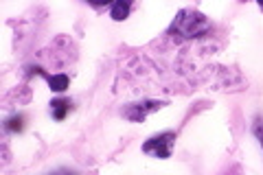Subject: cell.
<instances>
[{"instance_id":"cell-3","label":"cell","mask_w":263,"mask_h":175,"mask_svg":"<svg viewBox=\"0 0 263 175\" xmlns=\"http://www.w3.org/2000/svg\"><path fill=\"white\" fill-rule=\"evenodd\" d=\"M162 103L160 101H143V103H134V105H127L125 110H123V116L134 123H141L147 114H152L156 110H160Z\"/></svg>"},{"instance_id":"cell-2","label":"cell","mask_w":263,"mask_h":175,"mask_svg":"<svg viewBox=\"0 0 263 175\" xmlns=\"http://www.w3.org/2000/svg\"><path fill=\"white\" fill-rule=\"evenodd\" d=\"M174 143H176L174 131H164V134L154 136V138L147 140V143L143 145V151L154 155V158H169L171 149H174Z\"/></svg>"},{"instance_id":"cell-6","label":"cell","mask_w":263,"mask_h":175,"mask_svg":"<svg viewBox=\"0 0 263 175\" xmlns=\"http://www.w3.org/2000/svg\"><path fill=\"white\" fill-rule=\"evenodd\" d=\"M129 13V5L127 3H114L112 9H110V15L114 20H125Z\"/></svg>"},{"instance_id":"cell-5","label":"cell","mask_w":263,"mask_h":175,"mask_svg":"<svg viewBox=\"0 0 263 175\" xmlns=\"http://www.w3.org/2000/svg\"><path fill=\"white\" fill-rule=\"evenodd\" d=\"M68 110H70V101H66V99H55L51 103V114L55 121H64Z\"/></svg>"},{"instance_id":"cell-7","label":"cell","mask_w":263,"mask_h":175,"mask_svg":"<svg viewBox=\"0 0 263 175\" xmlns=\"http://www.w3.org/2000/svg\"><path fill=\"white\" fill-rule=\"evenodd\" d=\"M22 123H24V116H13V119L7 121V131H20L22 129Z\"/></svg>"},{"instance_id":"cell-1","label":"cell","mask_w":263,"mask_h":175,"mask_svg":"<svg viewBox=\"0 0 263 175\" xmlns=\"http://www.w3.org/2000/svg\"><path fill=\"white\" fill-rule=\"evenodd\" d=\"M206 29H209V22L202 13H197L193 9H184L178 13V18L171 24L169 33H176L178 37H197Z\"/></svg>"},{"instance_id":"cell-4","label":"cell","mask_w":263,"mask_h":175,"mask_svg":"<svg viewBox=\"0 0 263 175\" xmlns=\"http://www.w3.org/2000/svg\"><path fill=\"white\" fill-rule=\"evenodd\" d=\"M42 77H46V81H48V86H51V90H55V92H64L66 88H68V77L66 74H48V72H44V70H40V68H35Z\"/></svg>"}]
</instances>
